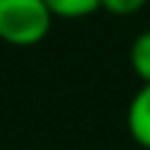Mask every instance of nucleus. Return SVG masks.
<instances>
[{
  "label": "nucleus",
  "instance_id": "nucleus-2",
  "mask_svg": "<svg viewBox=\"0 0 150 150\" xmlns=\"http://www.w3.org/2000/svg\"><path fill=\"white\" fill-rule=\"evenodd\" d=\"M128 134L139 147L150 150V83H142L128 103Z\"/></svg>",
  "mask_w": 150,
  "mask_h": 150
},
{
  "label": "nucleus",
  "instance_id": "nucleus-1",
  "mask_svg": "<svg viewBox=\"0 0 150 150\" xmlns=\"http://www.w3.org/2000/svg\"><path fill=\"white\" fill-rule=\"evenodd\" d=\"M53 20L45 0H0V39L11 47H33L45 42Z\"/></svg>",
  "mask_w": 150,
  "mask_h": 150
},
{
  "label": "nucleus",
  "instance_id": "nucleus-3",
  "mask_svg": "<svg viewBox=\"0 0 150 150\" xmlns=\"http://www.w3.org/2000/svg\"><path fill=\"white\" fill-rule=\"evenodd\" d=\"M128 61L136 78L142 83H150V28L134 36L131 50H128Z\"/></svg>",
  "mask_w": 150,
  "mask_h": 150
},
{
  "label": "nucleus",
  "instance_id": "nucleus-4",
  "mask_svg": "<svg viewBox=\"0 0 150 150\" xmlns=\"http://www.w3.org/2000/svg\"><path fill=\"white\" fill-rule=\"evenodd\" d=\"M50 14L59 20H81L100 8V0H45Z\"/></svg>",
  "mask_w": 150,
  "mask_h": 150
},
{
  "label": "nucleus",
  "instance_id": "nucleus-5",
  "mask_svg": "<svg viewBox=\"0 0 150 150\" xmlns=\"http://www.w3.org/2000/svg\"><path fill=\"white\" fill-rule=\"evenodd\" d=\"M145 6H147V0H100V8L114 17H131L136 11H142Z\"/></svg>",
  "mask_w": 150,
  "mask_h": 150
}]
</instances>
